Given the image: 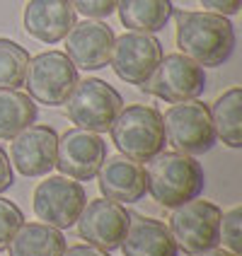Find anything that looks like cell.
<instances>
[{"label":"cell","mask_w":242,"mask_h":256,"mask_svg":"<svg viewBox=\"0 0 242 256\" xmlns=\"http://www.w3.org/2000/svg\"><path fill=\"white\" fill-rule=\"evenodd\" d=\"M174 42L179 54L199 63L201 68H218L235 51V27L228 17L208 10L179 12Z\"/></svg>","instance_id":"1"},{"label":"cell","mask_w":242,"mask_h":256,"mask_svg":"<svg viewBox=\"0 0 242 256\" xmlns=\"http://www.w3.org/2000/svg\"><path fill=\"white\" fill-rule=\"evenodd\" d=\"M143 170H145L148 194L165 208H177L186 200L196 198L206 184V174L196 162V157L177 150L172 152L160 150L155 157L148 160V167Z\"/></svg>","instance_id":"2"},{"label":"cell","mask_w":242,"mask_h":256,"mask_svg":"<svg viewBox=\"0 0 242 256\" xmlns=\"http://www.w3.org/2000/svg\"><path fill=\"white\" fill-rule=\"evenodd\" d=\"M109 133L116 150L136 162H148L167 145L162 114L145 104L121 106V112L109 126Z\"/></svg>","instance_id":"3"},{"label":"cell","mask_w":242,"mask_h":256,"mask_svg":"<svg viewBox=\"0 0 242 256\" xmlns=\"http://www.w3.org/2000/svg\"><path fill=\"white\" fill-rule=\"evenodd\" d=\"M165 140L170 142L177 152L184 155H203L215 145V130L211 124L208 104L199 100L177 102L162 116Z\"/></svg>","instance_id":"4"},{"label":"cell","mask_w":242,"mask_h":256,"mask_svg":"<svg viewBox=\"0 0 242 256\" xmlns=\"http://www.w3.org/2000/svg\"><path fill=\"white\" fill-rule=\"evenodd\" d=\"M121 106V94L100 78L78 80L66 100L68 118L75 124V128H85L92 133H107Z\"/></svg>","instance_id":"5"},{"label":"cell","mask_w":242,"mask_h":256,"mask_svg":"<svg viewBox=\"0 0 242 256\" xmlns=\"http://www.w3.org/2000/svg\"><path fill=\"white\" fill-rule=\"evenodd\" d=\"M78 82V68L66 51H44L29 58L25 87L27 94L46 106H63Z\"/></svg>","instance_id":"6"},{"label":"cell","mask_w":242,"mask_h":256,"mask_svg":"<svg viewBox=\"0 0 242 256\" xmlns=\"http://www.w3.org/2000/svg\"><path fill=\"white\" fill-rule=\"evenodd\" d=\"M220 215L223 210L203 198H191L172 208L170 215V232L177 242V249H182L184 254H199L203 249H211L218 240V228H220Z\"/></svg>","instance_id":"7"},{"label":"cell","mask_w":242,"mask_h":256,"mask_svg":"<svg viewBox=\"0 0 242 256\" xmlns=\"http://www.w3.org/2000/svg\"><path fill=\"white\" fill-rule=\"evenodd\" d=\"M87 203V194L80 182L71 176H49L34 188V215L56 230H68L75 225Z\"/></svg>","instance_id":"8"},{"label":"cell","mask_w":242,"mask_h":256,"mask_svg":"<svg viewBox=\"0 0 242 256\" xmlns=\"http://www.w3.org/2000/svg\"><path fill=\"white\" fill-rule=\"evenodd\" d=\"M143 90L170 104L199 100L206 90V72L184 54H167L160 58L157 68L148 78Z\"/></svg>","instance_id":"9"},{"label":"cell","mask_w":242,"mask_h":256,"mask_svg":"<svg viewBox=\"0 0 242 256\" xmlns=\"http://www.w3.org/2000/svg\"><path fill=\"white\" fill-rule=\"evenodd\" d=\"M160 58H162V46L153 34L124 32L119 39H114L109 63L116 78H121L128 85L143 87L157 68Z\"/></svg>","instance_id":"10"},{"label":"cell","mask_w":242,"mask_h":256,"mask_svg":"<svg viewBox=\"0 0 242 256\" xmlns=\"http://www.w3.org/2000/svg\"><path fill=\"white\" fill-rule=\"evenodd\" d=\"M104 157H107V142L100 138V133H92L85 128H71L58 138L56 170L75 182L95 179Z\"/></svg>","instance_id":"11"},{"label":"cell","mask_w":242,"mask_h":256,"mask_svg":"<svg viewBox=\"0 0 242 256\" xmlns=\"http://www.w3.org/2000/svg\"><path fill=\"white\" fill-rule=\"evenodd\" d=\"M128 220H131V213L121 203L102 196V198L85 203L75 225H78L80 240H85L87 244L104 249V252H114L119 249V244L126 234Z\"/></svg>","instance_id":"12"},{"label":"cell","mask_w":242,"mask_h":256,"mask_svg":"<svg viewBox=\"0 0 242 256\" xmlns=\"http://www.w3.org/2000/svg\"><path fill=\"white\" fill-rule=\"evenodd\" d=\"M58 136L51 126H32L17 133L10 145V164L22 176H46L56 167Z\"/></svg>","instance_id":"13"},{"label":"cell","mask_w":242,"mask_h":256,"mask_svg":"<svg viewBox=\"0 0 242 256\" xmlns=\"http://www.w3.org/2000/svg\"><path fill=\"white\" fill-rule=\"evenodd\" d=\"M114 39L112 27L100 20L75 22L66 34V56L80 70H100L109 63Z\"/></svg>","instance_id":"14"},{"label":"cell","mask_w":242,"mask_h":256,"mask_svg":"<svg viewBox=\"0 0 242 256\" xmlns=\"http://www.w3.org/2000/svg\"><path fill=\"white\" fill-rule=\"evenodd\" d=\"M97 186H100L104 198L116 200L121 206L138 203L148 194V182H145L143 164L126 155H121V152L104 157L100 172H97Z\"/></svg>","instance_id":"15"},{"label":"cell","mask_w":242,"mask_h":256,"mask_svg":"<svg viewBox=\"0 0 242 256\" xmlns=\"http://www.w3.org/2000/svg\"><path fill=\"white\" fill-rule=\"evenodd\" d=\"M22 24L32 39L58 44L75 24V10L71 0H29L25 5Z\"/></svg>","instance_id":"16"},{"label":"cell","mask_w":242,"mask_h":256,"mask_svg":"<svg viewBox=\"0 0 242 256\" xmlns=\"http://www.w3.org/2000/svg\"><path fill=\"white\" fill-rule=\"evenodd\" d=\"M124 256H177V242L170 228L155 218L131 215L128 230L119 244Z\"/></svg>","instance_id":"17"},{"label":"cell","mask_w":242,"mask_h":256,"mask_svg":"<svg viewBox=\"0 0 242 256\" xmlns=\"http://www.w3.org/2000/svg\"><path fill=\"white\" fill-rule=\"evenodd\" d=\"M66 237L61 230L46 222H22L8 244L10 256H61L66 252Z\"/></svg>","instance_id":"18"},{"label":"cell","mask_w":242,"mask_h":256,"mask_svg":"<svg viewBox=\"0 0 242 256\" xmlns=\"http://www.w3.org/2000/svg\"><path fill=\"white\" fill-rule=\"evenodd\" d=\"M116 12L128 32L155 34L172 17V0H116Z\"/></svg>","instance_id":"19"},{"label":"cell","mask_w":242,"mask_h":256,"mask_svg":"<svg viewBox=\"0 0 242 256\" xmlns=\"http://www.w3.org/2000/svg\"><path fill=\"white\" fill-rule=\"evenodd\" d=\"M208 112L215 138L228 148H242V87H230L223 92Z\"/></svg>","instance_id":"20"},{"label":"cell","mask_w":242,"mask_h":256,"mask_svg":"<svg viewBox=\"0 0 242 256\" xmlns=\"http://www.w3.org/2000/svg\"><path fill=\"white\" fill-rule=\"evenodd\" d=\"M34 100L17 90H0V140H10L37 121Z\"/></svg>","instance_id":"21"},{"label":"cell","mask_w":242,"mask_h":256,"mask_svg":"<svg viewBox=\"0 0 242 256\" xmlns=\"http://www.w3.org/2000/svg\"><path fill=\"white\" fill-rule=\"evenodd\" d=\"M29 54L25 46L0 36V90H17L25 85Z\"/></svg>","instance_id":"22"},{"label":"cell","mask_w":242,"mask_h":256,"mask_svg":"<svg viewBox=\"0 0 242 256\" xmlns=\"http://www.w3.org/2000/svg\"><path fill=\"white\" fill-rule=\"evenodd\" d=\"M218 240L223 242V246L240 254L242 252V208H232L228 213L220 215V228H218Z\"/></svg>","instance_id":"23"},{"label":"cell","mask_w":242,"mask_h":256,"mask_svg":"<svg viewBox=\"0 0 242 256\" xmlns=\"http://www.w3.org/2000/svg\"><path fill=\"white\" fill-rule=\"evenodd\" d=\"M22 222H25L22 210L15 206L13 200L0 196V252L8 249V244H10V240L15 237V232L20 230Z\"/></svg>","instance_id":"24"},{"label":"cell","mask_w":242,"mask_h":256,"mask_svg":"<svg viewBox=\"0 0 242 256\" xmlns=\"http://www.w3.org/2000/svg\"><path fill=\"white\" fill-rule=\"evenodd\" d=\"M73 10L85 14L87 20H102L116 10V0H71Z\"/></svg>","instance_id":"25"},{"label":"cell","mask_w":242,"mask_h":256,"mask_svg":"<svg viewBox=\"0 0 242 256\" xmlns=\"http://www.w3.org/2000/svg\"><path fill=\"white\" fill-rule=\"evenodd\" d=\"M203 5V10L215 14H223V17H232V14L240 12L242 0H199Z\"/></svg>","instance_id":"26"},{"label":"cell","mask_w":242,"mask_h":256,"mask_svg":"<svg viewBox=\"0 0 242 256\" xmlns=\"http://www.w3.org/2000/svg\"><path fill=\"white\" fill-rule=\"evenodd\" d=\"M15 184V174H13V164H10V157L8 152L0 148V194L8 191Z\"/></svg>","instance_id":"27"},{"label":"cell","mask_w":242,"mask_h":256,"mask_svg":"<svg viewBox=\"0 0 242 256\" xmlns=\"http://www.w3.org/2000/svg\"><path fill=\"white\" fill-rule=\"evenodd\" d=\"M61 256H109V252L104 249H97L92 244H73V246H66V252Z\"/></svg>","instance_id":"28"},{"label":"cell","mask_w":242,"mask_h":256,"mask_svg":"<svg viewBox=\"0 0 242 256\" xmlns=\"http://www.w3.org/2000/svg\"><path fill=\"white\" fill-rule=\"evenodd\" d=\"M194 256H240V254H232V252H228L225 246H211V249H203V252H199V254H194Z\"/></svg>","instance_id":"29"}]
</instances>
